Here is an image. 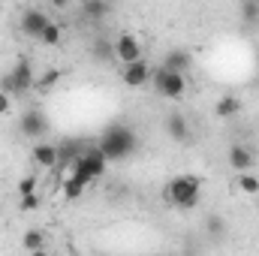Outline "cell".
Here are the masks:
<instances>
[{
    "instance_id": "f1b7e54d",
    "label": "cell",
    "mask_w": 259,
    "mask_h": 256,
    "mask_svg": "<svg viewBox=\"0 0 259 256\" xmlns=\"http://www.w3.org/2000/svg\"><path fill=\"white\" fill-rule=\"evenodd\" d=\"M256 72H259V64H256Z\"/></svg>"
},
{
    "instance_id": "8992f818",
    "label": "cell",
    "mask_w": 259,
    "mask_h": 256,
    "mask_svg": "<svg viewBox=\"0 0 259 256\" xmlns=\"http://www.w3.org/2000/svg\"><path fill=\"white\" fill-rule=\"evenodd\" d=\"M18 130H21L24 139H30V142L36 145V142H42L46 133H49V118H46L39 109H27V112L18 118Z\"/></svg>"
},
{
    "instance_id": "44dd1931",
    "label": "cell",
    "mask_w": 259,
    "mask_h": 256,
    "mask_svg": "<svg viewBox=\"0 0 259 256\" xmlns=\"http://www.w3.org/2000/svg\"><path fill=\"white\" fill-rule=\"evenodd\" d=\"M238 15L244 24H259V0H244L238 3Z\"/></svg>"
},
{
    "instance_id": "cb8c5ba5",
    "label": "cell",
    "mask_w": 259,
    "mask_h": 256,
    "mask_svg": "<svg viewBox=\"0 0 259 256\" xmlns=\"http://www.w3.org/2000/svg\"><path fill=\"white\" fill-rule=\"evenodd\" d=\"M39 187V181H36V175H24L21 181H18V199H24V196H33Z\"/></svg>"
},
{
    "instance_id": "ba28073f",
    "label": "cell",
    "mask_w": 259,
    "mask_h": 256,
    "mask_svg": "<svg viewBox=\"0 0 259 256\" xmlns=\"http://www.w3.org/2000/svg\"><path fill=\"white\" fill-rule=\"evenodd\" d=\"M145 58V49H142V42H139V36L136 33H130L124 30L118 39H115V61H121V64H136V61H142Z\"/></svg>"
},
{
    "instance_id": "6da1fadb",
    "label": "cell",
    "mask_w": 259,
    "mask_h": 256,
    "mask_svg": "<svg viewBox=\"0 0 259 256\" xmlns=\"http://www.w3.org/2000/svg\"><path fill=\"white\" fill-rule=\"evenodd\" d=\"M97 148H100V154H103L109 163H118V160H127L130 154L139 148V136H136V130L127 127V124H109V127L103 130Z\"/></svg>"
},
{
    "instance_id": "7a4b0ae2",
    "label": "cell",
    "mask_w": 259,
    "mask_h": 256,
    "mask_svg": "<svg viewBox=\"0 0 259 256\" xmlns=\"http://www.w3.org/2000/svg\"><path fill=\"white\" fill-rule=\"evenodd\" d=\"M163 199L169 205H175L178 211H193L202 199V178L199 175H175L163 187Z\"/></svg>"
},
{
    "instance_id": "484cf974",
    "label": "cell",
    "mask_w": 259,
    "mask_h": 256,
    "mask_svg": "<svg viewBox=\"0 0 259 256\" xmlns=\"http://www.w3.org/2000/svg\"><path fill=\"white\" fill-rule=\"evenodd\" d=\"M9 109H12V97H9L6 91H0V118L9 115Z\"/></svg>"
},
{
    "instance_id": "3957f363",
    "label": "cell",
    "mask_w": 259,
    "mask_h": 256,
    "mask_svg": "<svg viewBox=\"0 0 259 256\" xmlns=\"http://www.w3.org/2000/svg\"><path fill=\"white\" fill-rule=\"evenodd\" d=\"M36 88V72H33V61L30 58H18L15 66L3 75V88L0 91H6L9 97H24L27 91H33Z\"/></svg>"
},
{
    "instance_id": "4316f807",
    "label": "cell",
    "mask_w": 259,
    "mask_h": 256,
    "mask_svg": "<svg viewBox=\"0 0 259 256\" xmlns=\"http://www.w3.org/2000/svg\"><path fill=\"white\" fill-rule=\"evenodd\" d=\"M27 256H52L49 250H36V253H27Z\"/></svg>"
},
{
    "instance_id": "5b68a950",
    "label": "cell",
    "mask_w": 259,
    "mask_h": 256,
    "mask_svg": "<svg viewBox=\"0 0 259 256\" xmlns=\"http://www.w3.org/2000/svg\"><path fill=\"white\" fill-rule=\"evenodd\" d=\"M106 166H109V160L100 154V148H97V145H94V148H88V151L72 163L75 175H81V178H88V181L103 178V175H106Z\"/></svg>"
},
{
    "instance_id": "52a82bcc",
    "label": "cell",
    "mask_w": 259,
    "mask_h": 256,
    "mask_svg": "<svg viewBox=\"0 0 259 256\" xmlns=\"http://www.w3.org/2000/svg\"><path fill=\"white\" fill-rule=\"evenodd\" d=\"M52 24V18H49V12L46 9H39V6H27L24 12H21V18H18V27H21V33L24 36H30V39H39L42 36V30Z\"/></svg>"
},
{
    "instance_id": "ffe728a7",
    "label": "cell",
    "mask_w": 259,
    "mask_h": 256,
    "mask_svg": "<svg viewBox=\"0 0 259 256\" xmlns=\"http://www.w3.org/2000/svg\"><path fill=\"white\" fill-rule=\"evenodd\" d=\"M61 75H64V72H61L58 66H49L42 75H36V88H33V91H49V88H55V84L61 81Z\"/></svg>"
},
{
    "instance_id": "603a6c76",
    "label": "cell",
    "mask_w": 259,
    "mask_h": 256,
    "mask_svg": "<svg viewBox=\"0 0 259 256\" xmlns=\"http://www.w3.org/2000/svg\"><path fill=\"white\" fill-rule=\"evenodd\" d=\"M205 229H208V235H211V241H220L223 235H226V223L217 217V214H211L208 220H205Z\"/></svg>"
},
{
    "instance_id": "d6986e66",
    "label": "cell",
    "mask_w": 259,
    "mask_h": 256,
    "mask_svg": "<svg viewBox=\"0 0 259 256\" xmlns=\"http://www.w3.org/2000/svg\"><path fill=\"white\" fill-rule=\"evenodd\" d=\"M61 39H64V27H61L58 21H52V24L42 30V36H39V42H42V46H49V49L61 46Z\"/></svg>"
},
{
    "instance_id": "7402d4cb",
    "label": "cell",
    "mask_w": 259,
    "mask_h": 256,
    "mask_svg": "<svg viewBox=\"0 0 259 256\" xmlns=\"http://www.w3.org/2000/svg\"><path fill=\"white\" fill-rule=\"evenodd\" d=\"M91 55H94L97 61H115V42H109V39H97Z\"/></svg>"
},
{
    "instance_id": "7c38bea8",
    "label": "cell",
    "mask_w": 259,
    "mask_h": 256,
    "mask_svg": "<svg viewBox=\"0 0 259 256\" xmlns=\"http://www.w3.org/2000/svg\"><path fill=\"white\" fill-rule=\"evenodd\" d=\"M226 160H229V169H235L238 175H244V172H250L253 169V154H250V148H244V145H229V151H226Z\"/></svg>"
},
{
    "instance_id": "4fadbf2b",
    "label": "cell",
    "mask_w": 259,
    "mask_h": 256,
    "mask_svg": "<svg viewBox=\"0 0 259 256\" xmlns=\"http://www.w3.org/2000/svg\"><path fill=\"white\" fill-rule=\"evenodd\" d=\"M166 136L172 142H178V145H187L190 142V121L184 115H178V112L166 115Z\"/></svg>"
},
{
    "instance_id": "83f0119b",
    "label": "cell",
    "mask_w": 259,
    "mask_h": 256,
    "mask_svg": "<svg viewBox=\"0 0 259 256\" xmlns=\"http://www.w3.org/2000/svg\"><path fill=\"white\" fill-rule=\"evenodd\" d=\"M178 256H193V253H178Z\"/></svg>"
},
{
    "instance_id": "9a60e30c",
    "label": "cell",
    "mask_w": 259,
    "mask_h": 256,
    "mask_svg": "<svg viewBox=\"0 0 259 256\" xmlns=\"http://www.w3.org/2000/svg\"><path fill=\"white\" fill-rule=\"evenodd\" d=\"M241 109H244V103H241L238 97H232V94H226V97H220V100L214 103V115H217L220 121H229V118L241 115Z\"/></svg>"
},
{
    "instance_id": "9c48e42d",
    "label": "cell",
    "mask_w": 259,
    "mask_h": 256,
    "mask_svg": "<svg viewBox=\"0 0 259 256\" xmlns=\"http://www.w3.org/2000/svg\"><path fill=\"white\" fill-rule=\"evenodd\" d=\"M151 72H154V66L142 58V61H136V64L121 66V81H124L127 88H145V84L151 81Z\"/></svg>"
},
{
    "instance_id": "e0dca14e",
    "label": "cell",
    "mask_w": 259,
    "mask_h": 256,
    "mask_svg": "<svg viewBox=\"0 0 259 256\" xmlns=\"http://www.w3.org/2000/svg\"><path fill=\"white\" fill-rule=\"evenodd\" d=\"M21 247H24L27 253L46 250V232H39V229H27V232L21 235Z\"/></svg>"
},
{
    "instance_id": "5bb4252c",
    "label": "cell",
    "mask_w": 259,
    "mask_h": 256,
    "mask_svg": "<svg viewBox=\"0 0 259 256\" xmlns=\"http://www.w3.org/2000/svg\"><path fill=\"white\" fill-rule=\"evenodd\" d=\"M109 12H112V6H109L106 0H81V6H78V15H81L88 24H100V21H106Z\"/></svg>"
},
{
    "instance_id": "ac0fdd59",
    "label": "cell",
    "mask_w": 259,
    "mask_h": 256,
    "mask_svg": "<svg viewBox=\"0 0 259 256\" xmlns=\"http://www.w3.org/2000/svg\"><path fill=\"white\" fill-rule=\"evenodd\" d=\"M235 190H241V193H247V196H256L259 193V178L253 175V172H244V175H238L235 178V184H232Z\"/></svg>"
},
{
    "instance_id": "30bf717a",
    "label": "cell",
    "mask_w": 259,
    "mask_h": 256,
    "mask_svg": "<svg viewBox=\"0 0 259 256\" xmlns=\"http://www.w3.org/2000/svg\"><path fill=\"white\" fill-rule=\"evenodd\" d=\"M30 160H33V166H39V169H58V163H61L58 145H49V142H36V145L30 148Z\"/></svg>"
},
{
    "instance_id": "d4e9b609",
    "label": "cell",
    "mask_w": 259,
    "mask_h": 256,
    "mask_svg": "<svg viewBox=\"0 0 259 256\" xmlns=\"http://www.w3.org/2000/svg\"><path fill=\"white\" fill-rule=\"evenodd\" d=\"M36 208H39V196H36V193L18 199V211H36Z\"/></svg>"
},
{
    "instance_id": "277c9868",
    "label": "cell",
    "mask_w": 259,
    "mask_h": 256,
    "mask_svg": "<svg viewBox=\"0 0 259 256\" xmlns=\"http://www.w3.org/2000/svg\"><path fill=\"white\" fill-rule=\"evenodd\" d=\"M154 78V91L166 100H184L187 97V75H178V72H169L163 66H154L151 72Z\"/></svg>"
},
{
    "instance_id": "8fae6325",
    "label": "cell",
    "mask_w": 259,
    "mask_h": 256,
    "mask_svg": "<svg viewBox=\"0 0 259 256\" xmlns=\"http://www.w3.org/2000/svg\"><path fill=\"white\" fill-rule=\"evenodd\" d=\"M163 69H169V72H178V75H187L190 69H193V55L187 52V49H172L166 58H163Z\"/></svg>"
},
{
    "instance_id": "2e32d148",
    "label": "cell",
    "mask_w": 259,
    "mask_h": 256,
    "mask_svg": "<svg viewBox=\"0 0 259 256\" xmlns=\"http://www.w3.org/2000/svg\"><path fill=\"white\" fill-rule=\"evenodd\" d=\"M88 178H81V175H72V178H66L64 184H61V193H64L66 202H75V199H81V193L88 190Z\"/></svg>"
}]
</instances>
